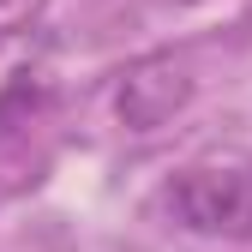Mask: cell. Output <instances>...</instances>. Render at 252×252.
I'll list each match as a JSON object with an SVG mask.
<instances>
[{"label":"cell","mask_w":252,"mask_h":252,"mask_svg":"<svg viewBox=\"0 0 252 252\" xmlns=\"http://www.w3.org/2000/svg\"><path fill=\"white\" fill-rule=\"evenodd\" d=\"M168 216L192 234H222L246 240L252 234V168L246 162H198L180 168L168 186Z\"/></svg>","instance_id":"1"},{"label":"cell","mask_w":252,"mask_h":252,"mask_svg":"<svg viewBox=\"0 0 252 252\" xmlns=\"http://www.w3.org/2000/svg\"><path fill=\"white\" fill-rule=\"evenodd\" d=\"M186 96H192V84H186V72L174 60H144V66L120 84V114H126V126H138V132H156Z\"/></svg>","instance_id":"2"}]
</instances>
